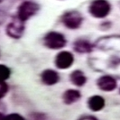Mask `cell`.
Here are the masks:
<instances>
[{
    "label": "cell",
    "instance_id": "5",
    "mask_svg": "<svg viewBox=\"0 0 120 120\" xmlns=\"http://www.w3.org/2000/svg\"><path fill=\"white\" fill-rule=\"evenodd\" d=\"M24 31V22L21 21L19 18L15 19L6 27V34L10 37L18 39L22 37Z\"/></svg>",
    "mask_w": 120,
    "mask_h": 120
},
{
    "label": "cell",
    "instance_id": "18",
    "mask_svg": "<svg viewBox=\"0 0 120 120\" xmlns=\"http://www.w3.org/2000/svg\"><path fill=\"white\" fill-rule=\"evenodd\" d=\"M3 117H4V116H3L2 114H0V120L3 119Z\"/></svg>",
    "mask_w": 120,
    "mask_h": 120
},
{
    "label": "cell",
    "instance_id": "15",
    "mask_svg": "<svg viewBox=\"0 0 120 120\" xmlns=\"http://www.w3.org/2000/svg\"><path fill=\"white\" fill-rule=\"evenodd\" d=\"M2 120H24V118L18 114H10L4 116Z\"/></svg>",
    "mask_w": 120,
    "mask_h": 120
},
{
    "label": "cell",
    "instance_id": "2",
    "mask_svg": "<svg viewBox=\"0 0 120 120\" xmlns=\"http://www.w3.org/2000/svg\"><path fill=\"white\" fill-rule=\"evenodd\" d=\"M39 10V6L35 4L34 2L31 1H25L22 3L17 10V17L23 21L25 22L29 20L32 16H34Z\"/></svg>",
    "mask_w": 120,
    "mask_h": 120
},
{
    "label": "cell",
    "instance_id": "9",
    "mask_svg": "<svg viewBox=\"0 0 120 120\" xmlns=\"http://www.w3.org/2000/svg\"><path fill=\"white\" fill-rule=\"evenodd\" d=\"M105 106V99L100 96H93L89 99V107L93 111H99Z\"/></svg>",
    "mask_w": 120,
    "mask_h": 120
},
{
    "label": "cell",
    "instance_id": "14",
    "mask_svg": "<svg viewBox=\"0 0 120 120\" xmlns=\"http://www.w3.org/2000/svg\"><path fill=\"white\" fill-rule=\"evenodd\" d=\"M7 90H8V86L5 82V80H0V98H2L6 95Z\"/></svg>",
    "mask_w": 120,
    "mask_h": 120
},
{
    "label": "cell",
    "instance_id": "11",
    "mask_svg": "<svg viewBox=\"0 0 120 120\" xmlns=\"http://www.w3.org/2000/svg\"><path fill=\"white\" fill-rule=\"evenodd\" d=\"M80 98L79 91L75 90H69L63 95V100L66 104H72V103L78 101Z\"/></svg>",
    "mask_w": 120,
    "mask_h": 120
},
{
    "label": "cell",
    "instance_id": "10",
    "mask_svg": "<svg viewBox=\"0 0 120 120\" xmlns=\"http://www.w3.org/2000/svg\"><path fill=\"white\" fill-rule=\"evenodd\" d=\"M74 49L79 52L86 53V52H90L92 51V45L87 40H78L74 43Z\"/></svg>",
    "mask_w": 120,
    "mask_h": 120
},
{
    "label": "cell",
    "instance_id": "13",
    "mask_svg": "<svg viewBox=\"0 0 120 120\" xmlns=\"http://www.w3.org/2000/svg\"><path fill=\"white\" fill-rule=\"evenodd\" d=\"M10 76V70L6 66L0 64V80H6Z\"/></svg>",
    "mask_w": 120,
    "mask_h": 120
},
{
    "label": "cell",
    "instance_id": "16",
    "mask_svg": "<svg viewBox=\"0 0 120 120\" xmlns=\"http://www.w3.org/2000/svg\"><path fill=\"white\" fill-rule=\"evenodd\" d=\"M79 120H97L95 117H93V116H83V117H81Z\"/></svg>",
    "mask_w": 120,
    "mask_h": 120
},
{
    "label": "cell",
    "instance_id": "3",
    "mask_svg": "<svg viewBox=\"0 0 120 120\" xmlns=\"http://www.w3.org/2000/svg\"><path fill=\"white\" fill-rule=\"evenodd\" d=\"M44 44L50 49H60L66 45V39L58 32H51L44 37Z\"/></svg>",
    "mask_w": 120,
    "mask_h": 120
},
{
    "label": "cell",
    "instance_id": "12",
    "mask_svg": "<svg viewBox=\"0 0 120 120\" xmlns=\"http://www.w3.org/2000/svg\"><path fill=\"white\" fill-rule=\"evenodd\" d=\"M71 80L76 86H83L87 81V78L85 77L83 72L80 71H75L71 74Z\"/></svg>",
    "mask_w": 120,
    "mask_h": 120
},
{
    "label": "cell",
    "instance_id": "1",
    "mask_svg": "<svg viewBox=\"0 0 120 120\" xmlns=\"http://www.w3.org/2000/svg\"><path fill=\"white\" fill-rule=\"evenodd\" d=\"M111 6L107 0H95L90 6V13L96 18H104L110 12Z\"/></svg>",
    "mask_w": 120,
    "mask_h": 120
},
{
    "label": "cell",
    "instance_id": "7",
    "mask_svg": "<svg viewBox=\"0 0 120 120\" xmlns=\"http://www.w3.org/2000/svg\"><path fill=\"white\" fill-rule=\"evenodd\" d=\"M98 86L104 91H112L116 88V80L109 75H105L98 79Z\"/></svg>",
    "mask_w": 120,
    "mask_h": 120
},
{
    "label": "cell",
    "instance_id": "8",
    "mask_svg": "<svg viewBox=\"0 0 120 120\" xmlns=\"http://www.w3.org/2000/svg\"><path fill=\"white\" fill-rule=\"evenodd\" d=\"M42 80L46 85H53L59 81V74L52 70H46L42 73Z\"/></svg>",
    "mask_w": 120,
    "mask_h": 120
},
{
    "label": "cell",
    "instance_id": "17",
    "mask_svg": "<svg viewBox=\"0 0 120 120\" xmlns=\"http://www.w3.org/2000/svg\"><path fill=\"white\" fill-rule=\"evenodd\" d=\"M4 16H5V15H4V12L0 9V24L3 22V20H4Z\"/></svg>",
    "mask_w": 120,
    "mask_h": 120
},
{
    "label": "cell",
    "instance_id": "6",
    "mask_svg": "<svg viewBox=\"0 0 120 120\" xmlns=\"http://www.w3.org/2000/svg\"><path fill=\"white\" fill-rule=\"evenodd\" d=\"M73 55L69 52H60V53L56 56V60H55V64L59 69L64 70L68 69L71 66L73 63Z\"/></svg>",
    "mask_w": 120,
    "mask_h": 120
},
{
    "label": "cell",
    "instance_id": "4",
    "mask_svg": "<svg viewBox=\"0 0 120 120\" xmlns=\"http://www.w3.org/2000/svg\"><path fill=\"white\" fill-rule=\"evenodd\" d=\"M62 23L69 29H77L82 24V16L79 12L69 11L62 15Z\"/></svg>",
    "mask_w": 120,
    "mask_h": 120
}]
</instances>
